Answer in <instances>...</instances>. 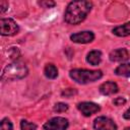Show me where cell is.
<instances>
[{
	"label": "cell",
	"mask_w": 130,
	"mask_h": 130,
	"mask_svg": "<svg viewBox=\"0 0 130 130\" xmlns=\"http://www.w3.org/2000/svg\"><path fill=\"white\" fill-rule=\"evenodd\" d=\"M75 93H76V90L74 88H66L64 91H62V95H65L66 98H70Z\"/></svg>",
	"instance_id": "cell-20"
},
{
	"label": "cell",
	"mask_w": 130,
	"mask_h": 130,
	"mask_svg": "<svg viewBox=\"0 0 130 130\" xmlns=\"http://www.w3.org/2000/svg\"><path fill=\"white\" fill-rule=\"evenodd\" d=\"M69 76L75 82L80 84H86L93 82L102 78L103 72L101 70H88V69H72L69 72Z\"/></svg>",
	"instance_id": "cell-3"
},
{
	"label": "cell",
	"mask_w": 130,
	"mask_h": 130,
	"mask_svg": "<svg viewBox=\"0 0 130 130\" xmlns=\"http://www.w3.org/2000/svg\"><path fill=\"white\" fill-rule=\"evenodd\" d=\"M86 61L92 66L99 65L101 63V61H102V53H101V51H98V50L90 51L86 56Z\"/></svg>",
	"instance_id": "cell-11"
},
{
	"label": "cell",
	"mask_w": 130,
	"mask_h": 130,
	"mask_svg": "<svg viewBox=\"0 0 130 130\" xmlns=\"http://www.w3.org/2000/svg\"><path fill=\"white\" fill-rule=\"evenodd\" d=\"M69 126L67 119L63 117H54L46 122L43 126L44 130H66Z\"/></svg>",
	"instance_id": "cell-4"
},
{
	"label": "cell",
	"mask_w": 130,
	"mask_h": 130,
	"mask_svg": "<svg viewBox=\"0 0 130 130\" xmlns=\"http://www.w3.org/2000/svg\"><path fill=\"white\" fill-rule=\"evenodd\" d=\"M95 130H117L116 123L108 117H98L93 122Z\"/></svg>",
	"instance_id": "cell-6"
},
{
	"label": "cell",
	"mask_w": 130,
	"mask_h": 130,
	"mask_svg": "<svg viewBox=\"0 0 130 130\" xmlns=\"http://www.w3.org/2000/svg\"><path fill=\"white\" fill-rule=\"evenodd\" d=\"M119 87L117 85L116 82L114 81H107V82H104L103 84H101L100 86V92L104 95H111V94H114L118 91Z\"/></svg>",
	"instance_id": "cell-10"
},
{
	"label": "cell",
	"mask_w": 130,
	"mask_h": 130,
	"mask_svg": "<svg viewBox=\"0 0 130 130\" xmlns=\"http://www.w3.org/2000/svg\"><path fill=\"white\" fill-rule=\"evenodd\" d=\"M77 109L85 117H89V116L98 113L101 110L100 106L98 104H95V103H92V102H82V103H79L77 105Z\"/></svg>",
	"instance_id": "cell-7"
},
{
	"label": "cell",
	"mask_w": 130,
	"mask_h": 130,
	"mask_svg": "<svg viewBox=\"0 0 130 130\" xmlns=\"http://www.w3.org/2000/svg\"><path fill=\"white\" fill-rule=\"evenodd\" d=\"M109 58L113 62H123L128 60L129 58V52L125 48H120L112 51L109 55Z\"/></svg>",
	"instance_id": "cell-9"
},
{
	"label": "cell",
	"mask_w": 130,
	"mask_h": 130,
	"mask_svg": "<svg viewBox=\"0 0 130 130\" xmlns=\"http://www.w3.org/2000/svg\"><path fill=\"white\" fill-rule=\"evenodd\" d=\"M115 74L123 77H130V62L122 63L115 69Z\"/></svg>",
	"instance_id": "cell-13"
},
{
	"label": "cell",
	"mask_w": 130,
	"mask_h": 130,
	"mask_svg": "<svg viewBox=\"0 0 130 130\" xmlns=\"http://www.w3.org/2000/svg\"><path fill=\"white\" fill-rule=\"evenodd\" d=\"M8 8V2L6 1H1L0 2V12L1 13H4Z\"/></svg>",
	"instance_id": "cell-22"
},
{
	"label": "cell",
	"mask_w": 130,
	"mask_h": 130,
	"mask_svg": "<svg viewBox=\"0 0 130 130\" xmlns=\"http://www.w3.org/2000/svg\"><path fill=\"white\" fill-rule=\"evenodd\" d=\"M91 8H92V3L90 1H85V0L72 1L68 4L65 10L64 19L69 24H73V25L79 24L86 18Z\"/></svg>",
	"instance_id": "cell-1"
},
{
	"label": "cell",
	"mask_w": 130,
	"mask_h": 130,
	"mask_svg": "<svg viewBox=\"0 0 130 130\" xmlns=\"http://www.w3.org/2000/svg\"><path fill=\"white\" fill-rule=\"evenodd\" d=\"M44 73H45L46 77H48L50 79H54L58 76V69L54 64H47L45 66Z\"/></svg>",
	"instance_id": "cell-14"
},
{
	"label": "cell",
	"mask_w": 130,
	"mask_h": 130,
	"mask_svg": "<svg viewBox=\"0 0 130 130\" xmlns=\"http://www.w3.org/2000/svg\"><path fill=\"white\" fill-rule=\"evenodd\" d=\"M0 26L2 36H14L19 30L17 23L12 18H1Z\"/></svg>",
	"instance_id": "cell-5"
},
{
	"label": "cell",
	"mask_w": 130,
	"mask_h": 130,
	"mask_svg": "<svg viewBox=\"0 0 130 130\" xmlns=\"http://www.w3.org/2000/svg\"><path fill=\"white\" fill-rule=\"evenodd\" d=\"M39 5H41L42 7L44 8H51V7H54L55 6V2L54 1H40L39 2Z\"/></svg>",
	"instance_id": "cell-19"
},
{
	"label": "cell",
	"mask_w": 130,
	"mask_h": 130,
	"mask_svg": "<svg viewBox=\"0 0 130 130\" xmlns=\"http://www.w3.org/2000/svg\"><path fill=\"white\" fill-rule=\"evenodd\" d=\"M125 130H130V127H129V128H126Z\"/></svg>",
	"instance_id": "cell-24"
},
{
	"label": "cell",
	"mask_w": 130,
	"mask_h": 130,
	"mask_svg": "<svg viewBox=\"0 0 130 130\" xmlns=\"http://www.w3.org/2000/svg\"><path fill=\"white\" fill-rule=\"evenodd\" d=\"M27 67L26 65L18 60H15L11 63H9L2 72L1 79L3 81H8V80H16V79H21L27 75Z\"/></svg>",
	"instance_id": "cell-2"
},
{
	"label": "cell",
	"mask_w": 130,
	"mask_h": 130,
	"mask_svg": "<svg viewBox=\"0 0 130 130\" xmlns=\"http://www.w3.org/2000/svg\"><path fill=\"white\" fill-rule=\"evenodd\" d=\"M1 130H13L12 123L10 122L9 119L4 118L1 121Z\"/></svg>",
	"instance_id": "cell-16"
},
{
	"label": "cell",
	"mask_w": 130,
	"mask_h": 130,
	"mask_svg": "<svg viewBox=\"0 0 130 130\" xmlns=\"http://www.w3.org/2000/svg\"><path fill=\"white\" fill-rule=\"evenodd\" d=\"M125 103H126V100L124 99V98H122V96H119V98H116L114 101H113V104L115 105V106H123V105H125Z\"/></svg>",
	"instance_id": "cell-21"
},
{
	"label": "cell",
	"mask_w": 130,
	"mask_h": 130,
	"mask_svg": "<svg viewBox=\"0 0 130 130\" xmlns=\"http://www.w3.org/2000/svg\"><path fill=\"white\" fill-rule=\"evenodd\" d=\"M68 110V105L65 103H57L54 107V111L57 113H63Z\"/></svg>",
	"instance_id": "cell-17"
},
{
	"label": "cell",
	"mask_w": 130,
	"mask_h": 130,
	"mask_svg": "<svg viewBox=\"0 0 130 130\" xmlns=\"http://www.w3.org/2000/svg\"><path fill=\"white\" fill-rule=\"evenodd\" d=\"M113 34L117 37H127L130 36V21L126 22L122 25H119L115 28H113Z\"/></svg>",
	"instance_id": "cell-12"
},
{
	"label": "cell",
	"mask_w": 130,
	"mask_h": 130,
	"mask_svg": "<svg viewBox=\"0 0 130 130\" xmlns=\"http://www.w3.org/2000/svg\"><path fill=\"white\" fill-rule=\"evenodd\" d=\"M8 56L11 59H17L19 56V50L17 48H9L8 49Z\"/></svg>",
	"instance_id": "cell-18"
},
{
	"label": "cell",
	"mask_w": 130,
	"mask_h": 130,
	"mask_svg": "<svg viewBox=\"0 0 130 130\" xmlns=\"http://www.w3.org/2000/svg\"><path fill=\"white\" fill-rule=\"evenodd\" d=\"M70 39L72 42L77 44H87L94 40V35L90 30H84V31H79L71 35Z\"/></svg>",
	"instance_id": "cell-8"
},
{
	"label": "cell",
	"mask_w": 130,
	"mask_h": 130,
	"mask_svg": "<svg viewBox=\"0 0 130 130\" xmlns=\"http://www.w3.org/2000/svg\"><path fill=\"white\" fill-rule=\"evenodd\" d=\"M123 117L126 119V120H130V108L124 113V115H123Z\"/></svg>",
	"instance_id": "cell-23"
},
{
	"label": "cell",
	"mask_w": 130,
	"mask_h": 130,
	"mask_svg": "<svg viewBox=\"0 0 130 130\" xmlns=\"http://www.w3.org/2000/svg\"><path fill=\"white\" fill-rule=\"evenodd\" d=\"M20 129L21 130H37V125L26 120H22L20 122Z\"/></svg>",
	"instance_id": "cell-15"
}]
</instances>
